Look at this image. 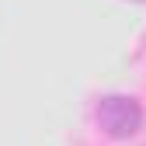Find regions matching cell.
<instances>
[{
    "label": "cell",
    "mask_w": 146,
    "mask_h": 146,
    "mask_svg": "<svg viewBox=\"0 0 146 146\" xmlns=\"http://www.w3.org/2000/svg\"><path fill=\"white\" fill-rule=\"evenodd\" d=\"M143 101L132 98V94H104L98 98L94 104V122L101 125V132L104 136H111V139H129L143 129Z\"/></svg>",
    "instance_id": "cell-1"
},
{
    "label": "cell",
    "mask_w": 146,
    "mask_h": 146,
    "mask_svg": "<svg viewBox=\"0 0 146 146\" xmlns=\"http://www.w3.org/2000/svg\"><path fill=\"white\" fill-rule=\"evenodd\" d=\"M132 4H146V0H132Z\"/></svg>",
    "instance_id": "cell-2"
}]
</instances>
